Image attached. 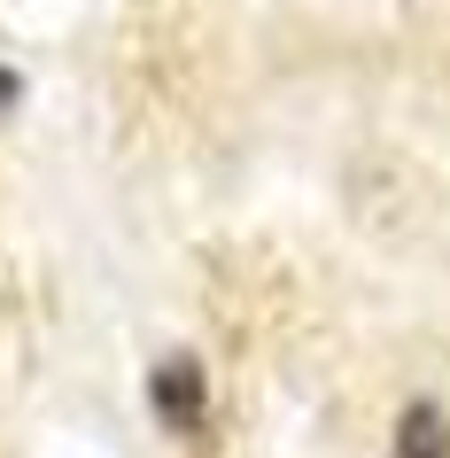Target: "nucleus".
<instances>
[{"label":"nucleus","mask_w":450,"mask_h":458,"mask_svg":"<svg viewBox=\"0 0 450 458\" xmlns=\"http://www.w3.org/2000/svg\"><path fill=\"white\" fill-rule=\"evenodd\" d=\"M148 404H156V420L164 428H194L202 411H210V373H202V358H164L156 373H148Z\"/></svg>","instance_id":"nucleus-1"},{"label":"nucleus","mask_w":450,"mask_h":458,"mask_svg":"<svg viewBox=\"0 0 450 458\" xmlns=\"http://www.w3.org/2000/svg\"><path fill=\"white\" fill-rule=\"evenodd\" d=\"M388 458H450V420H443V404H403V420H396V451Z\"/></svg>","instance_id":"nucleus-2"},{"label":"nucleus","mask_w":450,"mask_h":458,"mask_svg":"<svg viewBox=\"0 0 450 458\" xmlns=\"http://www.w3.org/2000/svg\"><path fill=\"white\" fill-rule=\"evenodd\" d=\"M16 101H24V78H16V71H8V63H0V117H8Z\"/></svg>","instance_id":"nucleus-3"}]
</instances>
